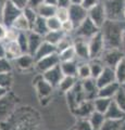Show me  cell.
<instances>
[{
  "instance_id": "1",
  "label": "cell",
  "mask_w": 125,
  "mask_h": 130,
  "mask_svg": "<svg viewBox=\"0 0 125 130\" xmlns=\"http://www.w3.org/2000/svg\"><path fill=\"white\" fill-rule=\"evenodd\" d=\"M124 28L125 22L107 20V22L100 28V32L103 36L106 48H121Z\"/></svg>"
},
{
  "instance_id": "2",
  "label": "cell",
  "mask_w": 125,
  "mask_h": 130,
  "mask_svg": "<svg viewBox=\"0 0 125 130\" xmlns=\"http://www.w3.org/2000/svg\"><path fill=\"white\" fill-rule=\"evenodd\" d=\"M108 20L124 22L123 14L125 10V0H102Z\"/></svg>"
},
{
  "instance_id": "3",
  "label": "cell",
  "mask_w": 125,
  "mask_h": 130,
  "mask_svg": "<svg viewBox=\"0 0 125 130\" xmlns=\"http://www.w3.org/2000/svg\"><path fill=\"white\" fill-rule=\"evenodd\" d=\"M100 31V28L96 25V24L89 19H86L80 25L76 27L75 32H74V37L83 38L86 40H89L91 37H94L95 35H97Z\"/></svg>"
},
{
  "instance_id": "4",
  "label": "cell",
  "mask_w": 125,
  "mask_h": 130,
  "mask_svg": "<svg viewBox=\"0 0 125 130\" xmlns=\"http://www.w3.org/2000/svg\"><path fill=\"white\" fill-rule=\"evenodd\" d=\"M124 58L125 53L121 48H107L101 56V61L106 66L114 68Z\"/></svg>"
},
{
  "instance_id": "5",
  "label": "cell",
  "mask_w": 125,
  "mask_h": 130,
  "mask_svg": "<svg viewBox=\"0 0 125 130\" xmlns=\"http://www.w3.org/2000/svg\"><path fill=\"white\" fill-rule=\"evenodd\" d=\"M89 44V51H90V60L94 59H101L104 50H106V43L101 32H98L94 37H91L88 40Z\"/></svg>"
},
{
  "instance_id": "6",
  "label": "cell",
  "mask_w": 125,
  "mask_h": 130,
  "mask_svg": "<svg viewBox=\"0 0 125 130\" xmlns=\"http://www.w3.org/2000/svg\"><path fill=\"white\" fill-rule=\"evenodd\" d=\"M18 101L13 94L8 92L6 95L0 98V119L8 118L17 107Z\"/></svg>"
},
{
  "instance_id": "7",
  "label": "cell",
  "mask_w": 125,
  "mask_h": 130,
  "mask_svg": "<svg viewBox=\"0 0 125 130\" xmlns=\"http://www.w3.org/2000/svg\"><path fill=\"white\" fill-rule=\"evenodd\" d=\"M22 12L23 11L21 9H19L13 3H11L9 0H7L5 9H3V12H2L1 22L5 24L7 27H11L14 24L15 20L22 14Z\"/></svg>"
},
{
  "instance_id": "8",
  "label": "cell",
  "mask_w": 125,
  "mask_h": 130,
  "mask_svg": "<svg viewBox=\"0 0 125 130\" xmlns=\"http://www.w3.org/2000/svg\"><path fill=\"white\" fill-rule=\"evenodd\" d=\"M73 47L75 49L76 56H77V60L79 62H88V61H90V51H89L88 40L74 37Z\"/></svg>"
},
{
  "instance_id": "9",
  "label": "cell",
  "mask_w": 125,
  "mask_h": 130,
  "mask_svg": "<svg viewBox=\"0 0 125 130\" xmlns=\"http://www.w3.org/2000/svg\"><path fill=\"white\" fill-rule=\"evenodd\" d=\"M60 63L61 62H60L59 53L58 52H55V53H53V54H50V55L45 56V58H43V59L37 60L36 61L35 68L40 73V74H43V73L51 70L52 67L59 65Z\"/></svg>"
},
{
  "instance_id": "10",
  "label": "cell",
  "mask_w": 125,
  "mask_h": 130,
  "mask_svg": "<svg viewBox=\"0 0 125 130\" xmlns=\"http://www.w3.org/2000/svg\"><path fill=\"white\" fill-rule=\"evenodd\" d=\"M68 12L70 20L73 22L75 27L80 25L88 18V10H86L82 5H71L68 7Z\"/></svg>"
},
{
  "instance_id": "11",
  "label": "cell",
  "mask_w": 125,
  "mask_h": 130,
  "mask_svg": "<svg viewBox=\"0 0 125 130\" xmlns=\"http://www.w3.org/2000/svg\"><path fill=\"white\" fill-rule=\"evenodd\" d=\"M88 19L91 20L99 28L103 26V24L107 22L108 18L102 2H100L99 5H97L96 7H94L92 9L88 11Z\"/></svg>"
},
{
  "instance_id": "12",
  "label": "cell",
  "mask_w": 125,
  "mask_h": 130,
  "mask_svg": "<svg viewBox=\"0 0 125 130\" xmlns=\"http://www.w3.org/2000/svg\"><path fill=\"white\" fill-rule=\"evenodd\" d=\"M34 85H35L36 91H37L40 99H47V98H49L52 94V91L54 89L48 81L44 79L41 74L34 80Z\"/></svg>"
},
{
  "instance_id": "13",
  "label": "cell",
  "mask_w": 125,
  "mask_h": 130,
  "mask_svg": "<svg viewBox=\"0 0 125 130\" xmlns=\"http://www.w3.org/2000/svg\"><path fill=\"white\" fill-rule=\"evenodd\" d=\"M82 84V88L85 94L86 100H91L94 101L97 96H98V90L99 87L96 83V79L94 78H88L85 80H80Z\"/></svg>"
},
{
  "instance_id": "14",
  "label": "cell",
  "mask_w": 125,
  "mask_h": 130,
  "mask_svg": "<svg viewBox=\"0 0 125 130\" xmlns=\"http://www.w3.org/2000/svg\"><path fill=\"white\" fill-rule=\"evenodd\" d=\"M41 75L44 77V79H45L46 81H48L53 88H57L59 86L60 81H61V79L64 76L61 67H60V64L57 65V66H54V67H52L51 70L43 73Z\"/></svg>"
},
{
  "instance_id": "15",
  "label": "cell",
  "mask_w": 125,
  "mask_h": 130,
  "mask_svg": "<svg viewBox=\"0 0 125 130\" xmlns=\"http://www.w3.org/2000/svg\"><path fill=\"white\" fill-rule=\"evenodd\" d=\"M17 64V67L21 72H29L31 70H33L36 66V59L34 55H32L30 53H23L21 56L14 61Z\"/></svg>"
},
{
  "instance_id": "16",
  "label": "cell",
  "mask_w": 125,
  "mask_h": 130,
  "mask_svg": "<svg viewBox=\"0 0 125 130\" xmlns=\"http://www.w3.org/2000/svg\"><path fill=\"white\" fill-rule=\"evenodd\" d=\"M96 83L98 85L99 88H101L103 86H107L109 84L116 83V77H115V72L113 67H109L106 66L103 68L102 73L99 75V77L96 79Z\"/></svg>"
},
{
  "instance_id": "17",
  "label": "cell",
  "mask_w": 125,
  "mask_h": 130,
  "mask_svg": "<svg viewBox=\"0 0 125 130\" xmlns=\"http://www.w3.org/2000/svg\"><path fill=\"white\" fill-rule=\"evenodd\" d=\"M94 112V101L91 100H85L73 111V113L77 116V118H88Z\"/></svg>"
},
{
  "instance_id": "18",
  "label": "cell",
  "mask_w": 125,
  "mask_h": 130,
  "mask_svg": "<svg viewBox=\"0 0 125 130\" xmlns=\"http://www.w3.org/2000/svg\"><path fill=\"white\" fill-rule=\"evenodd\" d=\"M44 41H45L44 36L38 35L31 30L29 32V53L34 55Z\"/></svg>"
},
{
  "instance_id": "19",
  "label": "cell",
  "mask_w": 125,
  "mask_h": 130,
  "mask_svg": "<svg viewBox=\"0 0 125 130\" xmlns=\"http://www.w3.org/2000/svg\"><path fill=\"white\" fill-rule=\"evenodd\" d=\"M121 87V85L119 83H112L109 84L107 86H103L101 88H99L98 90V96L101 98H107V99H112L115 96L116 92L119 91V89Z\"/></svg>"
},
{
  "instance_id": "20",
  "label": "cell",
  "mask_w": 125,
  "mask_h": 130,
  "mask_svg": "<svg viewBox=\"0 0 125 130\" xmlns=\"http://www.w3.org/2000/svg\"><path fill=\"white\" fill-rule=\"evenodd\" d=\"M6 49H7V55L6 58L10 61H15L19 56L23 54L22 49L20 48L17 41H6Z\"/></svg>"
},
{
  "instance_id": "21",
  "label": "cell",
  "mask_w": 125,
  "mask_h": 130,
  "mask_svg": "<svg viewBox=\"0 0 125 130\" xmlns=\"http://www.w3.org/2000/svg\"><path fill=\"white\" fill-rule=\"evenodd\" d=\"M78 78L77 77H73V76H63V78L61 79V81H60L59 86L57 87L58 89L61 92L63 93H66L68 91H71L72 89H73L76 85H77L78 83Z\"/></svg>"
},
{
  "instance_id": "22",
  "label": "cell",
  "mask_w": 125,
  "mask_h": 130,
  "mask_svg": "<svg viewBox=\"0 0 125 130\" xmlns=\"http://www.w3.org/2000/svg\"><path fill=\"white\" fill-rule=\"evenodd\" d=\"M106 118L107 119H115V120H122L125 118V112L122 111L113 100L110 105V107L108 108V111L106 112Z\"/></svg>"
},
{
  "instance_id": "23",
  "label": "cell",
  "mask_w": 125,
  "mask_h": 130,
  "mask_svg": "<svg viewBox=\"0 0 125 130\" xmlns=\"http://www.w3.org/2000/svg\"><path fill=\"white\" fill-rule=\"evenodd\" d=\"M78 60L75 61H68V62H61L60 67L62 70L64 76H73L77 77V68H78Z\"/></svg>"
},
{
  "instance_id": "24",
  "label": "cell",
  "mask_w": 125,
  "mask_h": 130,
  "mask_svg": "<svg viewBox=\"0 0 125 130\" xmlns=\"http://www.w3.org/2000/svg\"><path fill=\"white\" fill-rule=\"evenodd\" d=\"M55 52H58L57 51V47L53 46V44H51V43H49V42H47V41H44L41 46L39 47V49L36 51V53L34 54V56H35L36 61H37L39 59L45 58V56L53 54V53H55Z\"/></svg>"
},
{
  "instance_id": "25",
  "label": "cell",
  "mask_w": 125,
  "mask_h": 130,
  "mask_svg": "<svg viewBox=\"0 0 125 130\" xmlns=\"http://www.w3.org/2000/svg\"><path fill=\"white\" fill-rule=\"evenodd\" d=\"M112 103V99H107V98H101V96H97L94 100V107L95 111L106 114L108 111V108L110 107V105Z\"/></svg>"
},
{
  "instance_id": "26",
  "label": "cell",
  "mask_w": 125,
  "mask_h": 130,
  "mask_svg": "<svg viewBox=\"0 0 125 130\" xmlns=\"http://www.w3.org/2000/svg\"><path fill=\"white\" fill-rule=\"evenodd\" d=\"M32 31L36 32L38 35L45 36L49 29H48V25H47V19H44L41 16H38V19L36 20V22L33 24L32 26Z\"/></svg>"
},
{
  "instance_id": "27",
  "label": "cell",
  "mask_w": 125,
  "mask_h": 130,
  "mask_svg": "<svg viewBox=\"0 0 125 130\" xmlns=\"http://www.w3.org/2000/svg\"><path fill=\"white\" fill-rule=\"evenodd\" d=\"M89 66H90V72H91V78L97 79L99 77V75L102 73L106 65L103 64L101 59H94L89 61Z\"/></svg>"
},
{
  "instance_id": "28",
  "label": "cell",
  "mask_w": 125,
  "mask_h": 130,
  "mask_svg": "<svg viewBox=\"0 0 125 130\" xmlns=\"http://www.w3.org/2000/svg\"><path fill=\"white\" fill-rule=\"evenodd\" d=\"M88 119H89L94 130H100L107 118H106V115H104V114L95 111L89 117H88Z\"/></svg>"
},
{
  "instance_id": "29",
  "label": "cell",
  "mask_w": 125,
  "mask_h": 130,
  "mask_svg": "<svg viewBox=\"0 0 125 130\" xmlns=\"http://www.w3.org/2000/svg\"><path fill=\"white\" fill-rule=\"evenodd\" d=\"M36 11H37L39 16H41L44 19H49V18H52V16H55L57 7L43 3V5H40L37 9H36Z\"/></svg>"
},
{
  "instance_id": "30",
  "label": "cell",
  "mask_w": 125,
  "mask_h": 130,
  "mask_svg": "<svg viewBox=\"0 0 125 130\" xmlns=\"http://www.w3.org/2000/svg\"><path fill=\"white\" fill-rule=\"evenodd\" d=\"M64 35L65 34L62 30H49L44 36V39H45V41L57 47V44L61 41V39L64 37Z\"/></svg>"
},
{
  "instance_id": "31",
  "label": "cell",
  "mask_w": 125,
  "mask_h": 130,
  "mask_svg": "<svg viewBox=\"0 0 125 130\" xmlns=\"http://www.w3.org/2000/svg\"><path fill=\"white\" fill-rule=\"evenodd\" d=\"M11 27H14L15 29H18L19 31H23V32H29L32 30V26H31V24L30 22L26 20V18L23 15V12H22V14L19 16V18L15 20V22L14 24L12 25Z\"/></svg>"
},
{
  "instance_id": "32",
  "label": "cell",
  "mask_w": 125,
  "mask_h": 130,
  "mask_svg": "<svg viewBox=\"0 0 125 130\" xmlns=\"http://www.w3.org/2000/svg\"><path fill=\"white\" fill-rule=\"evenodd\" d=\"M77 78H78V80H85L88 78H91L89 61H88V62H79L78 63Z\"/></svg>"
},
{
  "instance_id": "33",
  "label": "cell",
  "mask_w": 125,
  "mask_h": 130,
  "mask_svg": "<svg viewBox=\"0 0 125 130\" xmlns=\"http://www.w3.org/2000/svg\"><path fill=\"white\" fill-rule=\"evenodd\" d=\"M116 83H119L121 86L125 84V58L121 60V62L114 67Z\"/></svg>"
},
{
  "instance_id": "34",
  "label": "cell",
  "mask_w": 125,
  "mask_h": 130,
  "mask_svg": "<svg viewBox=\"0 0 125 130\" xmlns=\"http://www.w3.org/2000/svg\"><path fill=\"white\" fill-rule=\"evenodd\" d=\"M59 56H60V62H68V61L77 60L74 47H70V48L65 49V50L61 51L59 53Z\"/></svg>"
},
{
  "instance_id": "35",
  "label": "cell",
  "mask_w": 125,
  "mask_h": 130,
  "mask_svg": "<svg viewBox=\"0 0 125 130\" xmlns=\"http://www.w3.org/2000/svg\"><path fill=\"white\" fill-rule=\"evenodd\" d=\"M74 44V36L73 35H64V37L61 39L58 44H57V51L58 53H60L61 51L65 50V49L73 47Z\"/></svg>"
},
{
  "instance_id": "36",
  "label": "cell",
  "mask_w": 125,
  "mask_h": 130,
  "mask_svg": "<svg viewBox=\"0 0 125 130\" xmlns=\"http://www.w3.org/2000/svg\"><path fill=\"white\" fill-rule=\"evenodd\" d=\"M12 85H13V76L12 73H3L0 74V87L5 88L6 90L9 91Z\"/></svg>"
},
{
  "instance_id": "37",
  "label": "cell",
  "mask_w": 125,
  "mask_h": 130,
  "mask_svg": "<svg viewBox=\"0 0 125 130\" xmlns=\"http://www.w3.org/2000/svg\"><path fill=\"white\" fill-rule=\"evenodd\" d=\"M29 32L21 31L17 39V42L20 46V48L22 49L23 53H29Z\"/></svg>"
},
{
  "instance_id": "38",
  "label": "cell",
  "mask_w": 125,
  "mask_h": 130,
  "mask_svg": "<svg viewBox=\"0 0 125 130\" xmlns=\"http://www.w3.org/2000/svg\"><path fill=\"white\" fill-rule=\"evenodd\" d=\"M23 15L25 16L26 20L30 22L31 26H33V24L36 22V20H37L38 16H39L36 9H34V8H32V7L25 8V9L23 10Z\"/></svg>"
},
{
  "instance_id": "39",
  "label": "cell",
  "mask_w": 125,
  "mask_h": 130,
  "mask_svg": "<svg viewBox=\"0 0 125 130\" xmlns=\"http://www.w3.org/2000/svg\"><path fill=\"white\" fill-rule=\"evenodd\" d=\"M113 101L118 104V106L125 112V89L123 88V86H121L119 91L116 92L115 96L113 98Z\"/></svg>"
},
{
  "instance_id": "40",
  "label": "cell",
  "mask_w": 125,
  "mask_h": 130,
  "mask_svg": "<svg viewBox=\"0 0 125 130\" xmlns=\"http://www.w3.org/2000/svg\"><path fill=\"white\" fill-rule=\"evenodd\" d=\"M73 129L74 130H94L88 118H77Z\"/></svg>"
},
{
  "instance_id": "41",
  "label": "cell",
  "mask_w": 125,
  "mask_h": 130,
  "mask_svg": "<svg viewBox=\"0 0 125 130\" xmlns=\"http://www.w3.org/2000/svg\"><path fill=\"white\" fill-rule=\"evenodd\" d=\"M122 120H115V119H106L102 127L100 130H119L122 124Z\"/></svg>"
},
{
  "instance_id": "42",
  "label": "cell",
  "mask_w": 125,
  "mask_h": 130,
  "mask_svg": "<svg viewBox=\"0 0 125 130\" xmlns=\"http://www.w3.org/2000/svg\"><path fill=\"white\" fill-rule=\"evenodd\" d=\"M47 25L49 30H61L62 22L57 18V16H52V18L47 19Z\"/></svg>"
},
{
  "instance_id": "43",
  "label": "cell",
  "mask_w": 125,
  "mask_h": 130,
  "mask_svg": "<svg viewBox=\"0 0 125 130\" xmlns=\"http://www.w3.org/2000/svg\"><path fill=\"white\" fill-rule=\"evenodd\" d=\"M55 16H57L61 22H65V21H67V20H70V12H68V8L57 7Z\"/></svg>"
},
{
  "instance_id": "44",
  "label": "cell",
  "mask_w": 125,
  "mask_h": 130,
  "mask_svg": "<svg viewBox=\"0 0 125 130\" xmlns=\"http://www.w3.org/2000/svg\"><path fill=\"white\" fill-rule=\"evenodd\" d=\"M76 27L73 24V22L71 20H67L65 22H62V27H61V30L64 32L65 35H74Z\"/></svg>"
},
{
  "instance_id": "45",
  "label": "cell",
  "mask_w": 125,
  "mask_h": 130,
  "mask_svg": "<svg viewBox=\"0 0 125 130\" xmlns=\"http://www.w3.org/2000/svg\"><path fill=\"white\" fill-rule=\"evenodd\" d=\"M3 73H12L11 61L7 58L0 59V74H3Z\"/></svg>"
},
{
  "instance_id": "46",
  "label": "cell",
  "mask_w": 125,
  "mask_h": 130,
  "mask_svg": "<svg viewBox=\"0 0 125 130\" xmlns=\"http://www.w3.org/2000/svg\"><path fill=\"white\" fill-rule=\"evenodd\" d=\"M100 2H101V0H83L80 5L85 8L86 10L89 11L90 9H92V8L96 7L97 5H99Z\"/></svg>"
},
{
  "instance_id": "47",
  "label": "cell",
  "mask_w": 125,
  "mask_h": 130,
  "mask_svg": "<svg viewBox=\"0 0 125 130\" xmlns=\"http://www.w3.org/2000/svg\"><path fill=\"white\" fill-rule=\"evenodd\" d=\"M9 1L13 3L15 7H18L19 9H21L22 11L29 7V0H9Z\"/></svg>"
},
{
  "instance_id": "48",
  "label": "cell",
  "mask_w": 125,
  "mask_h": 130,
  "mask_svg": "<svg viewBox=\"0 0 125 130\" xmlns=\"http://www.w3.org/2000/svg\"><path fill=\"white\" fill-rule=\"evenodd\" d=\"M7 34H8V27L2 22H0V41L1 42L6 41Z\"/></svg>"
},
{
  "instance_id": "49",
  "label": "cell",
  "mask_w": 125,
  "mask_h": 130,
  "mask_svg": "<svg viewBox=\"0 0 125 130\" xmlns=\"http://www.w3.org/2000/svg\"><path fill=\"white\" fill-rule=\"evenodd\" d=\"M43 3H44V0H29V7H32L34 9H37Z\"/></svg>"
},
{
  "instance_id": "50",
  "label": "cell",
  "mask_w": 125,
  "mask_h": 130,
  "mask_svg": "<svg viewBox=\"0 0 125 130\" xmlns=\"http://www.w3.org/2000/svg\"><path fill=\"white\" fill-rule=\"evenodd\" d=\"M7 55V49H6V43L0 41V59L6 58Z\"/></svg>"
},
{
  "instance_id": "51",
  "label": "cell",
  "mask_w": 125,
  "mask_h": 130,
  "mask_svg": "<svg viewBox=\"0 0 125 130\" xmlns=\"http://www.w3.org/2000/svg\"><path fill=\"white\" fill-rule=\"evenodd\" d=\"M72 5L71 0H58V7H64V8H68Z\"/></svg>"
},
{
  "instance_id": "52",
  "label": "cell",
  "mask_w": 125,
  "mask_h": 130,
  "mask_svg": "<svg viewBox=\"0 0 125 130\" xmlns=\"http://www.w3.org/2000/svg\"><path fill=\"white\" fill-rule=\"evenodd\" d=\"M6 2H7V0H0V22H1V18H2V12H3V9H5Z\"/></svg>"
},
{
  "instance_id": "53",
  "label": "cell",
  "mask_w": 125,
  "mask_h": 130,
  "mask_svg": "<svg viewBox=\"0 0 125 130\" xmlns=\"http://www.w3.org/2000/svg\"><path fill=\"white\" fill-rule=\"evenodd\" d=\"M44 3H46V5H50V6H54V7H58V0H44Z\"/></svg>"
},
{
  "instance_id": "54",
  "label": "cell",
  "mask_w": 125,
  "mask_h": 130,
  "mask_svg": "<svg viewBox=\"0 0 125 130\" xmlns=\"http://www.w3.org/2000/svg\"><path fill=\"white\" fill-rule=\"evenodd\" d=\"M121 49L124 51L125 53V28H124V31H123V37H122V46H121Z\"/></svg>"
},
{
  "instance_id": "55",
  "label": "cell",
  "mask_w": 125,
  "mask_h": 130,
  "mask_svg": "<svg viewBox=\"0 0 125 130\" xmlns=\"http://www.w3.org/2000/svg\"><path fill=\"white\" fill-rule=\"evenodd\" d=\"M8 92H9V91H8V90H6V89H5V88L0 87V98H2L3 95H6V94H7V93H8Z\"/></svg>"
},
{
  "instance_id": "56",
  "label": "cell",
  "mask_w": 125,
  "mask_h": 130,
  "mask_svg": "<svg viewBox=\"0 0 125 130\" xmlns=\"http://www.w3.org/2000/svg\"><path fill=\"white\" fill-rule=\"evenodd\" d=\"M83 0H71V3L72 5H80Z\"/></svg>"
},
{
  "instance_id": "57",
  "label": "cell",
  "mask_w": 125,
  "mask_h": 130,
  "mask_svg": "<svg viewBox=\"0 0 125 130\" xmlns=\"http://www.w3.org/2000/svg\"><path fill=\"white\" fill-rule=\"evenodd\" d=\"M119 130H125V118L123 119V121H122V124H121V127H120Z\"/></svg>"
},
{
  "instance_id": "58",
  "label": "cell",
  "mask_w": 125,
  "mask_h": 130,
  "mask_svg": "<svg viewBox=\"0 0 125 130\" xmlns=\"http://www.w3.org/2000/svg\"><path fill=\"white\" fill-rule=\"evenodd\" d=\"M123 19H124V22H125V10H124V14H123Z\"/></svg>"
},
{
  "instance_id": "59",
  "label": "cell",
  "mask_w": 125,
  "mask_h": 130,
  "mask_svg": "<svg viewBox=\"0 0 125 130\" xmlns=\"http://www.w3.org/2000/svg\"><path fill=\"white\" fill-rule=\"evenodd\" d=\"M122 86H123V88L125 89V84H124V85H122Z\"/></svg>"
},
{
  "instance_id": "60",
  "label": "cell",
  "mask_w": 125,
  "mask_h": 130,
  "mask_svg": "<svg viewBox=\"0 0 125 130\" xmlns=\"http://www.w3.org/2000/svg\"><path fill=\"white\" fill-rule=\"evenodd\" d=\"M72 130H74V129H72Z\"/></svg>"
},
{
  "instance_id": "61",
  "label": "cell",
  "mask_w": 125,
  "mask_h": 130,
  "mask_svg": "<svg viewBox=\"0 0 125 130\" xmlns=\"http://www.w3.org/2000/svg\"><path fill=\"white\" fill-rule=\"evenodd\" d=\"M101 1H102V0H101Z\"/></svg>"
},
{
  "instance_id": "62",
  "label": "cell",
  "mask_w": 125,
  "mask_h": 130,
  "mask_svg": "<svg viewBox=\"0 0 125 130\" xmlns=\"http://www.w3.org/2000/svg\"><path fill=\"white\" fill-rule=\"evenodd\" d=\"M0 130H1V129H0Z\"/></svg>"
}]
</instances>
